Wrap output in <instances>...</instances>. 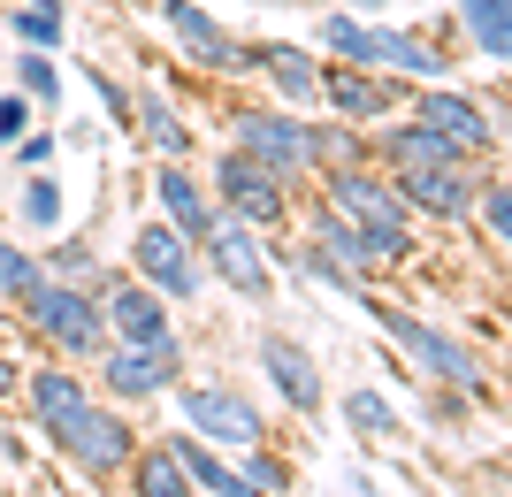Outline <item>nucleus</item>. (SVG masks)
<instances>
[{
    "label": "nucleus",
    "instance_id": "c85d7f7f",
    "mask_svg": "<svg viewBox=\"0 0 512 497\" xmlns=\"http://www.w3.org/2000/svg\"><path fill=\"white\" fill-rule=\"evenodd\" d=\"M16 207H23V222H31V230H54V222H62V184H54V176H31Z\"/></svg>",
    "mask_w": 512,
    "mask_h": 497
},
{
    "label": "nucleus",
    "instance_id": "c9c22d12",
    "mask_svg": "<svg viewBox=\"0 0 512 497\" xmlns=\"http://www.w3.org/2000/svg\"><path fill=\"white\" fill-rule=\"evenodd\" d=\"M344 8H352V16H375V8H390V0H344Z\"/></svg>",
    "mask_w": 512,
    "mask_h": 497
},
{
    "label": "nucleus",
    "instance_id": "393cba45",
    "mask_svg": "<svg viewBox=\"0 0 512 497\" xmlns=\"http://www.w3.org/2000/svg\"><path fill=\"white\" fill-rule=\"evenodd\" d=\"M344 421L367 436V444H383V436H398V413H390V398H375V390H352L344 398Z\"/></svg>",
    "mask_w": 512,
    "mask_h": 497
},
{
    "label": "nucleus",
    "instance_id": "58836bf2",
    "mask_svg": "<svg viewBox=\"0 0 512 497\" xmlns=\"http://www.w3.org/2000/svg\"><path fill=\"white\" fill-rule=\"evenodd\" d=\"M123 8H153V0H123Z\"/></svg>",
    "mask_w": 512,
    "mask_h": 497
},
{
    "label": "nucleus",
    "instance_id": "7ed1b4c3",
    "mask_svg": "<svg viewBox=\"0 0 512 497\" xmlns=\"http://www.w3.org/2000/svg\"><path fill=\"white\" fill-rule=\"evenodd\" d=\"M23 306H31V322L54 337L62 352H100L107 345V314L92 306V291H77V283H31L23 291Z\"/></svg>",
    "mask_w": 512,
    "mask_h": 497
},
{
    "label": "nucleus",
    "instance_id": "2f4dec72",
    "mask_svg": "<svg viewBox=\"0 0 512 497\" xmlns=\"http://www.w3.org/2000/svg\"><path fill=\"white\" fill-rule=\"evenodd\" d=\"M23 130H31V100H23V92H8V100H0V146H16Z\"/></svg>",
    "mask_w": 512,
    "mask_h": 497
},
{
    "label": "nucleus",
    "instance_id": "423d86ee",
    "mask_svg": "<svg viewBox=\"0 0 512 497\" xmlns=\"http://www.w3.org/2000/svg\"><path fill=\"white\" fill-rule=\"evenodd\" d=\"M214 184H222V199H230V207L253 222V230L283 222V176L268 169V161H253V153H230V161L214 169Z\"/></svg>",
    "mask_w": 512,
    "mask_h": 497
},
{
    "label": "nucleus",
    "instance_id": "39448f33",
    "mask_svg": "<svg viewBox=\"0 0 512 497\" xmlns=\"http://www.w3.org/2000/svg\"><path fill=\"white\" fill-rule=\"evenodd\" d=\"M153 8H161V23H169V39L184 46V62H199V69H245V46L214 23L199 0H153Z\"/></svg>",
    "mask_w": 512,
    "mask_h": 497
},
{
    "label": "nucleus",
    "instance_id": "6e6552de",
    "mask_svg": "<svg viewBox=\"0 0 512 497\" xmlns=\"http://www.w3.org/2000/svg\"><path fill=\"white\" fill-rule=\"evenodd\" d=\"M130 253H138V276H146L153 291H169V299H192V291H199V268H192V253H184V230L146 222Z\"/></svg>",
    "mask_w": 512,
    "mask_h": 497
},
{
    "label": "nucleus",
    "instance_id": "9b49d317",
    "mask_svg": "<svg viewBox=\"0 0 512 497\" xmlns=\"http://www.w3.org/2000/svg\"><path fill=\"white\" fill-rule=\"evenodd\" d=\"M383 329H390V337H398V345L413 352V360H421L428 375H444V383H474V360H467L459 345H451L444 329H428V322H406V314H390V306H383Z\"/></svg>",
    "mask_w": 512,
    "mask_h": 497
},
{
    "label": "nucleus",
    "instance_id": "f257e3e1",
    "mask_svg": "<svg viewBox=\"0 0 512 497\" xmlns=\"http://www.w3.org/2000/svg\"><path fill=\"white\" fill-rule=\"evenodd\" d=\"M321 46L337 54V62H360V69H398V77H421V85H444V54L436 46H421L413 31H390V23H367V16H352V8H329L321 16Z\"/></svg>",
    "mask_w": 512,
    "mask_h": 497
},
{
    "label": "nucleus",
    "instance_id": "1a4fd4ad",
    "mask_svg": "<svg viewBox=\"0 0 512 497\" xmlns=\"http://www.w3.org/2000/svg\"><path fill=\"white\" fill-rule=\"evenodd\" d=\"M184 421L199 436H222V444H260V406L237 390H184Z\"/></svg>",
    "mask_w": 512,
    "mask_h": 497
},
{
    "label": "nucleus",
    "instance_id": "9d476101",
    "mask_svg": "<svg viewBox=\"0 0 512 497\" xmlns=\"http://www.w3.org/2000/svg\"><path fill=\"white\" fill-rule=\"evenodd\" d=\"M413 123H428L444 146H459V153H482V146H490V123H482V108H474L467 92H451V85H428Z\"/></svg>",
    "mask_w": 512,
    "mask_h": 497
},
{
    "label": "nucleus",
    "instance_id": "72a5a7b5",
    "mask_svg": "<svg viewBox=\"0 0 512 497\" xmlns=\"http://www.w3.org/2000/svg\"><path fill=\"white\" fill-rule=\"evenodd\" d=\"M54 268H62V276H92V253H85V245H62V253H54Z\"/></svg>",
    "mask_w": 512,
    "mask_h": 497
},
{
    "label": "nucleus",
    "instance_id": "a211bd4d",
    "mask_svg": "<svg viewBox=\"0 0 512 497\" xmlns=\"http://www.w3.org/2000/svg\"><path fill=\"white\" fill-rule=\"evenodd\" d=\"M245 62L268 69L283 100H299V108H306V100H321V69H314V54H299V46H253Z\"/></svg>",
    "mask_w": 512,
    "mask_h": 497
},
{
    "label": "nucleus",
    "instance_id": "aec40b11",
    "mask_svg": "<svg viewBox=\"0 0 512 497\" xmlns=\"http://www.w3.org/2000/svg\"><path fill=\"white\" fill-rule=\"evenodd\" d=\"M161 207L176 215V230H184V238H207V230H214V207H207V192H199L192 176H184V161H169V169H161Z\"/></svg>",
    "mask_w": 512,
    "mask_h": 497
},
{
    "label": "nucleus",
    "instance_id": "f704fd0d",
    "mask_svg": "<svg viewBox=\"0 0 512 497\" xmlns=\"http://www.w3.org/2000/svg\"><path fill=\"white\" fill-rule=\"evenodd\" d=\"M253 490H260V497L283 490V467H276V459H253Z\"/></svg>",
    "mask_w": 512,
    "mask_h": 497
},
{
    "label": "nucleus",
    "instance_id": "4468645a",
    "mask_svg": "<svg viewBox=\"0 0 512 497\" xmlns=\"http://www.w3.org/2000/svg\"><path fill=\"white\" fill-rule=\"evenodd\" d=\"M169 375H176L169 337H161V345H123L107 360V390H123V398H153V390H169Z\"/></svg>",
    "mask_w": 512,
    "mask_h": 497
},
{
    "label": "nucleus",
    "instance_id": "f03ea898",
    "mask_svg": "<svg viewBox=\"0 0 512 497\" xmlns=\"http://www.w3.org/2000/svg\"><path fill=\"white\" fill-rule=\"evenodd\" d=\"M329 207H337L352 230H367V238L383 245V260L406 253V192H390V184H375V176L344 169L337 184H329Z\"/></svg>",
    "mask_w": 512,
    "mask_h": 497
},
{
    "label": "nucleus",
    "instance_id": "2eb2a0df",
    "mask_svg": "<svg viewBox=\"0 0 512 497\" xmlns=\"http://www.w3.org/2000/svg\"><path fill=\"white\" fill-rule=\"evenodd\" d=\"M321 100H329L337 115H352V123H375V115H390V100H398V92L375 85L360 62H337V69H321Z\"/></svg>",
    "mask_w": 512,
    "mask_h": 497
},
{
    "label": "nucleus",
    "instance_id": "bb28decb",
    "mask_svg": "<svg viewBox=\"0 0 512 497\" xmlns=\"http://www.w3.org/2000/svg\"><path fill=\"white\" fill-rule=\"evenodd\" d=\"M8 31H16L23 46H46V54L62 46V16H54V8H31V0H16V8H8Z\"/></svg>",
    "mask_w": 512,
    "mask_h": 497
},
{
    "label": "nucleus",
    "instance_id": "ea45409f",
    "mask_svg": "<svg viewBox=\"0 0 512 497\" xmlns=\"http://www.w3.org/2000/svg\"><path fill=\"white\" fill-rule=\"evenodd\" d=\"M0 459H8V444H0Z\"/></svg>",
    "mask_w": 512,
    "mask_h": 497
},
{
    "label": "nucleus",
    "instance_id": "e433bc0d",
    "mask_svg": "<svg viewBox=\"0 0 512 497\" xmlns=\"http://www.w3.org/2000/svg\"><path fill=\"white\" fill-rule=\"evenodd\" d=\"M8 390H16V368H8V360H0V398H8Z\"/></svg>",
    "mask_w": 512,
    "mask_h": 497
},
{
    "label": "nucleus",
    "instance_id": "5701e85b",
    "mask_svg": "<svg viewBox=\"0 0 512 497\" xmlns=\"http://www.w3.org/2000/svg\"><path fill=\"white\" fill-rule=\"evenodd\" d=\"M138 130H146V146H161V161H184V153H192V130L176 123V108L169 100H138Z\"/></svg>",
    "mask_w": 512,
    "mask_h": 497
},
{
    "label": "nucleus",
    "instance_id": "cd10ccee",
    "mask_svg": "<svg viewBox=\"0 0 512 497\" xmlns=\"http://www.w3.org/2000/svg\"><path fill=\"white\" fill-rule=\"evenodd\" d=\"M138 497H192V475L176 467V452H153L138 467Z\"/></svg>",
    "mask_w": 512,
    "mask_h": 497
},
{
    "label": "nucleus",
    "instance_id": "b1692460",
    "mask_svg": "<svg viewBox=\"0 0 512 497\" xmlns=\"http://www.w3.org/2000/svg\"><path fill=\"white\" fill-rule=\"evenodd\" d=\"M16 92H23V100H39V108H54V100H62V69L46 62V46H23V62H16Z\"/></svg>",
    "mask_w": 512,
    "mask_h": 497
},
{
    "label": "nucleus",
    "instance_id": "a878e982",
    "mask_svg": "<svg viewBox=\"0 0 512 497\" xmlns=\"http://www.w3.org/2000/svg\"><path fill=\"white\" fill-rule=\"evenodd\" d=\"M176 467H184V475H192V490H207V497L237 490V475H230V467H214V452H207V444H192V436L176 444Z\"/></svg>",
    "mask_w": 512,
    "mask_h": 497
},
{
    "label": "nucleus",
    "instance_id": "c756f323",
    "mask_svg": "<svg viewBox=\"0 0 512 497\" xmlns=\"http://www.w3.org/2000/svg\"><path fill=\"white\" fill-rule=\"evenodd\" d=\"M31 283H39V260L23 253V245H8V238H0V291H16V299H23Z\"/></svg>",
    "mask_w": 512,
    "mask_h": 497
},
{
    "label": "nucleus",
    "instance_id": "f8f14e48",
    "mask_svg": "<svg viewBox=\"0 0 512 497\" xmlns=\"http://www.w3.org/2000/svg\"><path fill=\"white\" fill-rule=\"evenodd\" d=\"M207 253H214V268H222L230 291H268V260H260V245H253V222H214Z\"/></svg>",
    "mask_w": 512,
    "mask_h": 497
},
{
    "label": "nucleus",
    "instance_id": "f3484780",
    "mask_svg": "<svg viewBox=\"0 0 512 497\" xmlns=\"http://www.w3.org/2000/svg\"><path fill=\"white\" fill-rule=\"evenodd\" d=\"M107 329H123V345H161V337H169V306L130 283V291L107 299Z\"/></svg>",
    "mask_w": 512,
    "mask_h": 497
},
{
    "label": "nucleus",
    "instance_id": "4be33fe9",
    "mask_svg": "<svg viewBox=\"0 0 512 497\" xmlns=\"http://www.w3.org/2000/svg\"><path fill=\"white\" fill-rule=\"evenodd\" d=\"M383 153L398 161V169H436V161H467V153L444 146V138H436L428 123H398V130L383 138Z\"/></svg>",
    "mask_w": 512,
    "mask_h": 497
},
{
    "label": "nucleus",
    "instance_id": "dca6fc26",
    "mask_svg": "<svg viewBox=\"0 0 512 497\" xmlns=\"http://www.w3.org/2000/svg\"><path fill=\"white\" fill-rule=\"evenodd\" d=\"M260 368H268V383H276L299 413H314V406H321V375H314V360H306L291 337H268V345H260Z\"/></svg>",
    "mask_w": 512,
    "mask_h": 497
},
{
    "label": "nucleus",
    "instance_id": "6ab92c4d",
    "mask_svg": "<svg viewBox=\"0 0 512 497\" xmlns=\"http://www.w3.org/2000/svg\"><path fill=\"white\" fill-rule=\"evenodd\" d=\"M459 23H467V39L490 54V62L512 69V0H459Z\"/></svg>",
    "mask_w": 512,
    "mask_h": 497
},
{
    "label": "nucleus",
    "instance_id": "ddd939ff",
    "mask_svg": "<svg viewBox=\"0 0 512 497\" xmlns=\"http://www.w3.org/2000/svg\"><path fill=\"white\" fill-rule=\"evenodd\" d=\"M398 192L406 207H428V215H467L474 207V184L459 161H436V169H398Z\"/></svg>",
    "mask_w": 512,
    "mask_h": 497
},
{
    "label": "nucleus",
    "instance_id": "412c9836",
    "mask_svg": "<svg viewBox=\"0 0 512 497\" xmlns=\"http://www.w3.org/2000/svg\"><path fill=\"white\" fill-rule=\"evenodd\" d=\"M77 406H85V383H77V375H62V368L31 375V413H39V429H46V436L62 429Z\"/></svg>",
    "mask_w": 512,
    "mask_h": 497
},
{
    "label": "nucleus",
    "instance_id": "473e14b6",
    "mask_svg": "<svg viewBox=\"0 0 512 497\" xmlns=\"http://www.w3.org/2000/svg\"><path fill=\"white\" fill-rule=\"evenodd\" d=\"M16 161H23V169H46V161H54V138H46V130H39V138L23 130V138H16Z\"/></svg>",
    "mask_w": 512,
    "mask_h": 497
},
{
    "label": "nucleus",
    "instance_id": "4c0bfd02",
    "mask_svg": "<svg viewBox=\"0 0 512 497\" xmlns=\"http://www.w3.org/2000/svg\"><path fill=\"white\" fill-rule=\"evenodd\" d=\"M222 497H260V490H253V482H237V490H222Z\"/></svg>",
    "mask_w": 512,
    "mask_h": 497
},
{
    "label": "nucleus",
    "instance_id": "7c9ffc66",
    "mask_svg": "<svg viewBox=\"0 0 512 497\" xmlns=\"http://www.w3.org/2000/svg\"><path fill=\"white\" fill-rule=\"evenodd\" d=\"M482 215H490V230L512 245V184H490V192H482Z\"/></svg>",
    "mask_w": 512,
    "mask_h": 497
},
{
    "label": "nucleus",
    "instance_id": "20e7f679",
    "mask_svg": "<svg viewBox=\"0 0 512 497\" xmlns=\"http://www.w3.org/2000/svg\"><path fill=\"white\" fill-rule=\"evenodd\" d=\"M237 153L268 161L276 176H299L306 161L321 153V138L306 123H291V115H276V108H245V115H237Z\"/></svg>",
    "mask_w": 512,
    "mask_h": 497
},
{
    "label": "nucleus",
    "instance_id": "0eeeda50",
    "mask_svg": "<svg viewBox=\"0 0 512 497\" xmlns=\"http://www.w3.org/2000/svg\"><path fill=\"white\" fill-rule=\"evenodd\" d=\"M54 444H62L77 467H92V475H107V467H123V459H130V429L115 421V413H92V398L54 429Z\"/></svg>",
    "mask_w": 512,
    "mask_h": 497
}]
</instances>
